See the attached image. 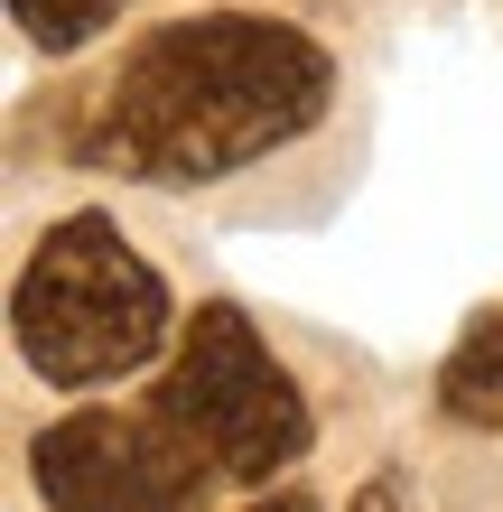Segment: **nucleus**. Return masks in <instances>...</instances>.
I'll return each instance as SVG.
<instances>
[{
    "mask_svg": "<svg viewBox=\"0 0 503 512\" xmlns=\"http://www.w3.org/2000/svg\"><path fill=\"white\" fill-rule=\"evenodd\" d=\"M336 94V66L308 28L252 19V10H205L150 28L122 75L84 103L75 159L122 168L150 187H205L252 159H271L280 140H299Z\"/></svg>",
    "mask_w": 503,
    "mask_h": 512,
    "instance_id": "1",
    "label": "nucleus"
},
{
    "mask_svg": "<svg viewBox=\"0 0 503 512\" xmlns=\"http://www.w3.org/2000/svg\"><path fill=\"white\" fill-rule=\"evenodd\" d=\"M10 336L47 382H122L168 345V280L122 243L112 215H66L19 270Z\"/></svg>",
    "mask_w": 503,
    "mask_h": 512,
    "instance_id": "2",
    "label": "nucleus"
},
{
    "mask_svg": "<svg viewBox=\"0 0 503 512\" xmlns=\"http://www.w3.org/2000/svg\"><path fill=\"white\" fill-rule=\"evenodd\" d=\"M159 410L215 457L224 485H271L280 466L308 457V401H299V382L280 373V354L252 336V317L233 298H205L196 326L177 336Z\"/></svg>",
    "mask_w": 503,
    "mask_h": 512,
    "instance_id": "3",
    "label": "nucleus"
},
{
    "mask_svg": "<svg viewBox=\"0 0 503 512\" xmlns=\"http://www.w3.org/2000/svg\"><path fill=\"white\" fill-rule=\"evenodd\" d=\"M28 457H38V494L66 512H177V503L215 494V457L159 401L150 410H75Z\"/></svg>",
    "mask_w": 503,
    "mask_h": 512,
    "instance_id": "4",
    "label": "nucleus"
},
{
    "mask_svg": "<svg viewBox=\"0 0 503 512\" xmlns=\"http://www.w3.org/2000/svg\"><path fill=\"white\" fill-rule=\"evenodd\" d=\"M438 410L457 429H503V308H485L457 336V354L438 364Z\"/></svg>",
    "mask_w": 503,
    "mask_h": 512,
    "instance_id": "5",
    "label": "nucleus"
},
{
    "mask_svg": "<svg viewBox=\"0 0 503 512\" xmlns=\"http://www.w3.org/2000/svg\"><path fill=\"white\" fill-rule=\"evenodd\" d=\"M131 0H10V19H19V38L28 47H47V56H75V47H94L112 19H122Z\"/></svg>",
    "mask_w": 503,
    "mask_h": 512,
    "instance_id": "6",
    "label": "nucleus"
}]
</instances>
